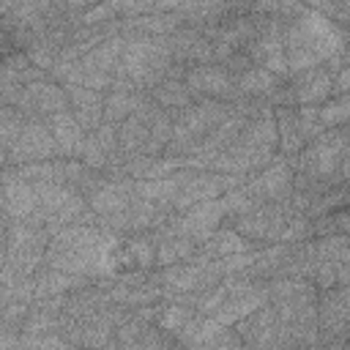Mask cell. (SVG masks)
Here are the masks:
<instances>
[{"label":"cell","instance_id":"cell-8","mask_svg":"<svg viewBox=\"0 0 350 350\" xmlns=\"http://www.w3.org/2000/svg\"><path fill=\"white\" fill-rule=\"evenodd\" d=\"M44 120H46V126H49V131H52L57 156H60V159H79L88 131L77 123V118L71 115V109L55 112V115H49V118H44Z\"/></svg>","mask_w":350,"mask_h":350},{"label":"cell","instance_id":"cell-6","mask_svg":"<svg viewBox=\"0 0 350 350\" xmlns=\"http://www.w3.org/2000/svg\"><path fill=\"white\" fill-rule=\"evenodd\" d=\"M287 85L293 90L295 104H323L328 96H334V71H328L323 63L312 66L306 71H298L293 77H287Z\"/></svg>","mask_w":350,"mask_h":350},{"label":"cell","instance_id":"cell-2","mask_svg":"<svg viewBox=\"0 0 350 350\" xmlns=\"http://www.w3.org/2000/svg\"><path fill=\"white\" fill-rule=\"evenodd\" d=\"M293 164L287 156H273L265 167H260L257 172H252L249 180H243V191L254 200V202H284L290 200L293 191Z\"/></svg>","mask_w":350,"mask_h":350},{"label":"cell","instance_id":"cell-1","mask_svg":"<svg viewBox=\"0 0 350 350\" xmlns=\"http://www.w3.org/2000/svg\"><path fill=\"white\" fill-rule=\"evenodd\" d=\"M347 129H325L314 139H309L295 156H290V164L295 172H304L309 178H317L328 186L347 183Z\"/></svg>","mask_w":350,"mask_h":350},{"label":"cell","instance_id":"cell-5","mask_svg":"<svg viewBox=\"0 0 350 350\" xmlns=\"http://www.w3.org/2000/svg\"><path fill=\"white\" fill-rule=\"evenodd\" d=\"M161 38H164V44H167L172 60L180 63V66H186V68H189V66H200V63H216L213 41H211L205 33H200L197 27L180 25V27H175L172 33L161 36Z\"/></svg>","mask_w":350,"mask_h":350},{"label":"cell","instance_id":"cell-10","mask_svg":"<svg viewBox=\"0 0 350 350\" xmlns=\"http://www.w3.org/2000/svg\"><path fill=\"white\" fill-rule=\"evenodd\" d=\"M282 85H284V77H276L273 71H268L262 66H252L235 77L238 98H254V101H265V104Z\"/></svg>","mask_w":350,"mask_h":350},{"label":"cell","instance_id":"cell-9","mask_svg":"<svg viewBox=\"0 0 350 350\" xmlns=\"http://www.w3.org/2000/svg\"><path fill=\"white\" fill-rule=\"evenodd\" d=\"M68 96V109L85 131H93L104 120V93L85 85H63Z\"/></svg>","mask_w":350,"mask_h":350},{"label":"cell","instance_id":"cell-3","mask_svg":"<svg viewBox=\"0 0 350 350\" xmlns=\"http://www.w3.org/2000/svg\"><path fill=\"white\" fill-rule=\"evenodd\" d=\"M55 156H57V148H55L52 131H49L44 118L25 120L19 134L8 145V164H14V167L30 164V161H46V159H55Z\"/></svg>","mask_w":350,"mask_h":350},{"label":"cell","instance_id":"cell-12","mask_svg":"<svg viewBox=\"0 0 350 350\" xmlns=\"http://www.w3.org/2000/svg\"><path fill=\"white\" fill-rule=\"evenodd\" d=\"M200 243L191 241L189 235H180V232H159L156 235V265L159 268H167V265H178V262H186L197 254Z\"/></svg>","mask_w":350,"mask_h":350},{"label":"cell","instance_id":"cell-4","mask_svg":"<svg viewBox=\"0 0 350 350\" xmlns=\"http://www.w3.org/2000/svg\"><path fill=\"white\" fill-rule=\"evenodd\" d=\"M183 82L191 88V93L197 98H216V101H230V104L238 98L235 79L221 63L189 66L183 74Z\"/></svg>","mask_w":350,"mask_h":350},{"label":"cell","instance_id":"cell-13","mask_svg":"<svg viewBox=\"0 0 350 350\" xmlns=\"http://www.w3.org/2000/svg\"><path fill=\"white\" fill-rule=\"evenodd\" d=\"M314 115H317V123L323 126V131L339 129L350 118V101H347V96H328L323 104L314 107Z\"/></svg>","mask_w":350,"mask_h":350},{"label":"cell","instance_id":"cell-7","mask_svg":"<svg viewBox=\"0 0 350 350\" xmlns=\"http://www.w3.org/2000/svg\"><path fill=\"white\" fill-rule=\"evenodd\" d=\"M0 186H3V197H5V208H3L5 216L27 219L30 213H36V208H38L36 186L30 180H25L22 175H16L14 164L0 175Z\"/></svg>","mask_w":350,"mask_h":350},{"label":"cell","instance_id":"cell-11","mask_svg":"<svg viewBox=\"0 0 350 350\" xmlns=\"http://www.w3.org/2000/svg\"><path fill=\"white\" fill-rule=\"evenodd\" d=\"M148 96H150V101L159 107V109H164V112H180V109H186L189 104H194L197 101V96L191 93V88L183 82V77H170V79H161L159 85H153L150 90H148Z\"/></svg>","mask_w":350,"mask_h":350},{"label":"cell","instance_id":"cell-14","mask_svg":"<svg viewBox=\"0 0 350 350\" xmlns=\"http://www.w3.org/2000/svg\"><path fill=\"white\" fill-rule=\"evenodd\" d=\"M323 235H347V211L345 208H336V211H328V213L312 219V238H323Z\"/></svg>","mask_w":350,"mask_h":350}]
</instances>
